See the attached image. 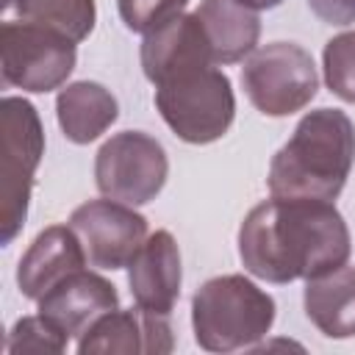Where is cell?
Instances as JSON below:
<instances>
[{"label": "cell", "mask_w": 355, "mask_h": 355, "mask_svg": "<svg viewBox=\"0 0 355 355\" xmlns=\"http://www.w3.org/2000/svg\"><path fill=\"white\" fill-rule=\"evenodd\" d=\"M186 6L189 0H116L125 28L136 33H150L153 28L183 14Z\"/></svg>", "instance_id": "21"}, {"label": "cell", "mask_w": 355, "mask_h": 355, "mask_svg": "<svg viewBox=\"0 0 355 355\" xmlns=\"http://www.w3.org/2000/svg\"><path fill=\"white\" fill-rule=\"evenodd\" d=\"M69 344V336H64L58 327H53L42 313L22 316L8 330L6 352L22 355V352H64Z\"/></svg>", "instance_id": "20"}, {"label": "cell", "mask_w": 355, "mask_h": 355, "mask_svg": "<svg viewBox=\"0 0 355 355\" xmlns=\"http://www.w3.org/2000/svg\"><path fill=\"white\" fill-rule=\"evenodd\" d=\"M355 164V125L338 108L308 111L291 139L272 155V197L336 200Z\"/></svg>", "instance_id": "2"}, {"label": "cell", "mask_w": 355, "mask_h": 355, "mask_svg": "<svg viewBox=\"0 0 355 355\" xmlns=\"http://www.w3.org/2000/svg\"><path fill=\"white\" fill-rule=\"evenodd\" d=\"M86 258L97 269H122L133 261L147 239V219L119 200H89L69 216Z\"/></svg>", "instance_id": "9"}, {"label": "cell", "mask_w": 355, "mask_h": 355, "mask_svg": "<svg viewBox=\"0 0 355 355\" xmlns=\"http://www.w3.org/2000/svg\"><path fill=\"white\" fill-rule=\"evenodd\" d=\"M305 316L327 338L355 336V269L338 266L319 277L305 280L302 291Z\"/></svg>", "instance_id": "15"}, {"label": "cell", "mask_w": 355, "mask_h": 355, "mask_svg": "<svg viewBox=\"0 0 355 355\" xmlns=\"http://www.w3.org/2000/svg\"><path fill=\"white\" fill-rule=\"evenodd\" d=\"M352 239L330 200L272 197L239 227V258L266 283L311 280L349 261Z\"/></svg>", "instance_id": "1"}, {"label": "cell", "mask_w": 355, "mask_h": 355, "mask_svg": "<svg viewBox=\"0 0 355 355\" xmlns=\"http://www.w3.org/2000/svg\"><path fill=\"white\" fill-rule=\"evenodd\" d=\"M166 175V150L144 130L114 133L94 155V183L100 194L133 208L153 202L161 194Z\"/></svg>", "instance_id": "8"}, {"label": "cell", "mask_w": 355, "mask_h": 355, "mask_svg": "<svg viewBox=\"0 0 355 355\" xmlns=\"http://www.w3.org/2000/svg\"><path fill=\"white\" fill-rule=\"evenodd\" d=\"M194 61H214L211 42L197 14H178L169 22L144 33L141 42V69L150 83H158L166 72L194 64ZM219 67V64H216Z\"/></svg>", "instance_id": "14"}, {"label": "cell", "mask_w": 355, "mask_h": 355, "mask_svg": "<svg viewBox=\"0 0 355 355\" xmlns=\"http://www.w3.org/2000/svg\"><path fill=\"white\" fill-rule=\"evenodd\" d=\"M241 89L263 116H288L316 97V64L305 47L294 42H272L252 50L244 61Z\"/></svg>", "instance_id": "7"}, {"label": "cell", "mask_w": 355, "mask_h": 355, "mask_svg": "<svg viewBox=\"0 0 355 355\" xmlns=\"http://www.w3.org/2000/svg\"><path fill=\"white\" fill-rule=\"evenodd\" d=\"M55 116L61 133L72 144H89L100 139L119 116L116 97L94 80L67 83L55 97Z\"/></svg>", "instance_id": "16"}, {"label": "cell", "mask_w": 355, "mask_h": 355, "mask_svg": "<svg viewBox=\"0 0 355 355\" xmlns=\"http://www.w3.org/2000/svg\"><path fill=\"white\" fill-rule=\"evenodd\" d=\"M17 8L19 19L61 31L72 42H83L94 31V0H3V8Z\"/></svg>", "instance_id": "18"}, {"label": "cell", "mask_w": 355, "mask_h": 355, "mask_svg": "<svg viewBox=\"0 0 355 355\" xmlns=\"http://www.w3.org/2000/svg\"><path fill=\"white\" fill-rule=\"evenodd\" d=\"M36 302H39V313L53 327H58L69 338L72 336L80 338L103 313L119 308V294L103 275L89 272L83 266L61 277Z\"/></svg>", "instance_id": "11"}, {"label": "cell", "mask_w": 355, "mask_h": 355, "mask_svg": "<svg viewBox=\"0 0 355 355\" xmlns=\"http://www.w3.org/2000/svg\"><path fill=\"white\" fill-rule=\"evenodd\" d=\"M86 250L78 239V233L69 225H50L44 227L17 266V286L22 297L39 300L44 291H50L61 277L69 272H78L86 266Z\"/></svg>", "instance_id": "13"}, {"label": "cell", "mask_w": 355, "mask_h": 355, "mask_svg": "<svg viewBox=\"0 0 355 355\" xmlns=\"http://www.w3.org/2000/svg\"><path fill=\"white\" fill-rule=\"evenodd\" d=\"M194 14L205 28L214 61L219 67L241 61L255 50L261 39L258 11L239 0H202Z\"/></svg>", "instance_id": "17"}, {"label": "cell", "mask_w": 355, "mask_h": 355, "mask_svg": "<svg viewBox=\"0 0 355 355\" xmlns=\"http://www.w3.org/2000/svg\"><path fill=\"white\" fill-rule=\"evenodd\" d=\"M275 300L244 275L205 280L191 297L194 341L208 352L250 349L275 324Z\"/></svg>", "instance_id": "3"}, {"label": "cell", "mask_w": 355, "mask_h": 355, "mask_svg": "<svg viewBox=\"0 0 355 355\" xmlns=\"http://www.w3.org/2000/svg\"><path fill=\"white\" fill-rule=\"evenodd\" d=\"M180 250L169 230H155L144 239L128 263V286L139 308L169 316L180 297Z\"/></svg>", "instance_id": "12"}, {"label": "cell", "mask_w": 355, "mask_h": 355, "mask_svg": "<svg viewBox=\"0 0 355 355\" xmlns=\"http://www.w3.org/2000/svg\"><path fill=\"white\" fill-rule=\"evenodd\" d=\"M172 324L164 313H150L136 305V311H108L103 313L78 341L80 355H166L172 352Z\"/></svg>", "instance_id": "10"}, {"label": "cell", "mask_w": 355, "mask_h": 355, "mask_svg": "<svg viewBox=\"0 0 355 355\" xmlns=\"http://www.w3.org/2000/svg\"><path fill=\"white\" fill-rule=\"evenodd\" d=\"M311 11L327 25L355 22V0H308Z\"/></svg>", "instance_id": "22"}, {"label": "cell", "mask_w": 355, "mask_h": 355, "mask_svg": "<svg viewBox=\"0 0 355 355\" xmlns=\"http://www.w3.org/2000/svg\"><path fill=\"white\" fill-rule=\"evenodd\" d=\"M155 86V108L169 130L189 144L222 139L236 116L230 78L211 61H194L166 72Z\"/></svg>", "instance_id": "4"}, {"label": "cell", "mask_w": 355, "mask_h": 355, "mask_svg": "<svg viewBox=\"0 0 355 355\" xmlns=\"http://www.w3.org/2000/svg\"><path fill=\"white\" fill-rule=\"evenodd\" d=\"M78 42L55 28L8 19L0 28V69L3 83L31 94H47L61 89L75 69Z\"/></svg>", "instance_id": "6"}, {"label": "cell", "mask_w": 355, "mask_h": 355, "mask_svg": "<svg viewBox=\"0 0 355 355\" xmlns=\"http://www.w3.org/2000/svg\"><path fill=\"white\" fill-rule=\"evenodd\" d=\"M3 169H0V244L8 247L28 219L33 178L44 155V128L39 111L25 97L0 100Z\"/></svg>", "instance_id": "5"}, {"label": "cell", "mask_w": 355, "mask_h": 355, "mask_svg": "<svg viewBox=\"0 0 355 355\" xmlns=\"http://www.w3.org/2000/svg\"><path fill=\"white\" fill-rule=\"evenodd\" d=\"M322 69L327 89L344 103H355V31L338 33L324 44Z\"/></svg>", "instance_id": "19"}, {"label": "cell", "mask_w": 355, "mask_h": 355, "mask_svg": "<svg viewBox=\"0 0 355 355\" xmlns=\"http://www.w3.org/2000/svg\"><path fill=\"white\" fill-rule=\"evenodd\" d=\"M239 3H244V6H250V8H255V11H263V8H275V6H280L283 0H239Z\"/></svg>", "instance_id": "23"}]
</instances>
